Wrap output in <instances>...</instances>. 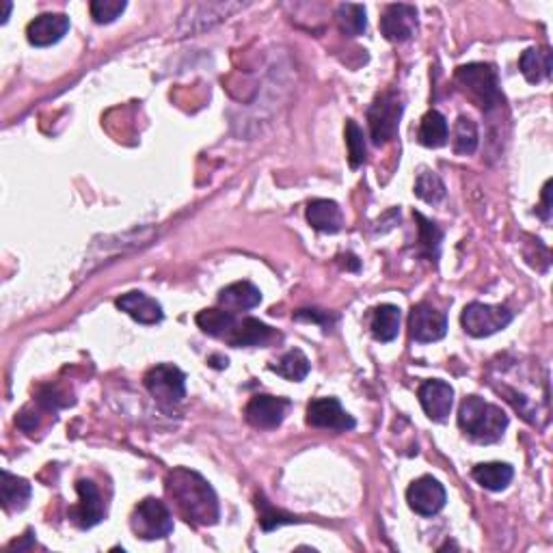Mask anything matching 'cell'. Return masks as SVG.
<instances>
[{
    "instance_id": "obj_1",
    "label": "cell",
    "mask_w": 553,
    "mask_h": 553,
    "mask_svg": "<svg viewBox=\"0 0 553 553\" xmlns=\"http://www.w3.org/2000/svg\"><path fill=\"white\" fill-rule=\"evenodd\" d=\"M166 495L180 515L193 526H215L218 521V499L204 476L190 469H173L165 480Z\"/></svg>"
},
{
    "instance_id": "obj_2",
    "label": "cell",
    "mask_w": 553,
    "mask_h": 553,
    "mask_svg": "<svg viewBox=\"0 0 553 553\" xmlns=\"http://www.w3.org/2000/svg\"><path fill=\"white\" fill-rule=\"evenodd\" d=\"M458 426L478 443H495L508 428V415L498 405H491L478 396H469L460 405Z\"/></svg>"
},
{
    "instance_id": "obj_3",
    "label": "cell",
    "mask_w": 553,
    "mask_h": 553,
    "mask_svg": "<svg viewBox=\"0 0 553 553\" xmlns=\"http://www.w3.org/2000/svg\"><path fill=\"white\" fill-rule=\"evenodd\" d=\"M457 83L463 86L467 96L474 100L484 113H491L504 104V94H501L498 72L493 65L487 63H469L457 69Z\"/></svg>"
},
{
    "instance_id": "obj_4",
    "label": "cell",
    "mask_w": 553,
    "mask_h": 553,
    "mask_svg": "<svg viewBox=\"0 0 553 553\" xmlns=\"http://www.w3.org/2000/svg\"><path fill=\"white\" fill-rule=\"evenodd\" d=\"M130 528L143 540L166 538L173 532V515L165 506V501L146 498L138 501L135 512H132Z\"/></svg>"
},
{
    "instance_id": "obj_5",
    "label": "cell",
    "mask_w": 553,
    "mask_h": 553,
    "mask_svg": "<svg viewBox=\"0 0 553 553\" xmlns=\"http://www.w3.org/2000/svg\"><path fill=\"white\" fill-rule=\"evenodd\" d=\"M512 311L504 305H487V303H469L460 316L463 328L471 337H488L493 333L504 331L510 325Z\"/></svg>"
},
{
    "instance_id": "obj_6",
    "label": "cell",
    "mask_w": 553,
    "mask_h": 553,
    "mask_svg": "<svg viewBox=\"0 0 553 553\" xmlns=\"http://www.w3.org/2000/svg\"><path fill=\"white\" fill-rule=\"evenodd\" d=\"M402 111L405 104L400 102L397 94H383L378 96L367 111V121H370V135L374 146H385L397 135V126H400Z\"/></svg>"
},
{
    "instance_id": "obj_7",
    "label": "cell",
    "mask_w": 553,
    "mask_h": 553,
    "mask_svg": "<svg viewBox=\"0 0 553 553\" xmlns=\"http://www.w3.org/2000/svg\"><path fill=\"white\" fill-rule=\"evenodd\" d=\"M146 387L156 402L163 407H176L186 396V377L180 367L160 363L146 374Z\"/></svg>"
},
{
    "instance_id": "obj_8",
    "label": "cell",
    "mask_w": 553,
    "mask_h": 553,
    "mask_svg": "<svg viewBox=\"0 0 553 553\" xmlns=\"http://www.w3.org/2000/svg\"><path fill=\"white\" fill-rule=\"evenodd\" d=\"M446 499V488L432 476H422L419 480H415L407 491L408 508L417 512L419 517H435L437 512L443 510Z\"/></svg>"
},
{
    "instance_id": "obj_9",
    "label": "cell",
    "mask_w": 553,
    "mask_h": 553,
    "mask_svg": "<svg viewBox=\"0 0 553 553\" xmlns=\"http://www.w3.org/2000/svg\"><path fill=\"white\" fill-rule=\"evenodd\" d=\"M76 491H78V504L67 510L69 521L80 529L96 528L104 518V512H106L104 510L100 491H97V487L91 480H78Z\"/></svg>"
},
{
    "instance_id": "obj_10",
    "label": "cell",
    "mask_w": 553,
    "mask_h": 553,
    "mask_svg": "<svg viewBox=\"0 0 553 553\" xmlns=\"http://www.w3.org/2000/svg\"><path fill=\"white\" fill-rule=\"evenodd\" d=\"M408 328H411V337L419 344L439 342L447 333V318L446 314L437 311L430 305L419 303L411 309L408 316Z\"/></svg>"
},
{
    "instance_id": "obj_11",
    "label": "cell",
    "mask_w": 553,
    "mask_h": 553,
    "mask_svg": "<svg viewBox=\"0 0 553 553\" xmlns=\"http://www.w3.org/2000/svg\"><path fill=\"white\" fill-rule=\"evenodd\" d=\"M290 400H286V397H276V396H253L249 400V405L245 408L246 415V422L251 426H256V428H276V426H281V422L286 419L287 411H290Z\"/></svg>"
},
{
    "instance_id": "obj_12",
    "label": "cell",
    "mask_w": 553,
    "mask_h": 553,
    "mask_svg": "<svg viewBox=\"0 0 553 553\" xmlns=\"http://www.w3.org/2000/svg\"><path fill=\"white\" fill-rule=\"evenodd\" d=\"M307 424L314 428L346 432L355 428V419L344 411L336 397H316L307 407Z\"/></svg>"
},
{
    "instance_id": "obj_13",
    "label": "cell",
    "mask_w": 553,
    "mask_h": 553,
    "mask_svg": "<svg viewBox=\"0 0 553 553\" xmlns=\"http://www.w3.org/2000/svg\"><path fill=\"white\" fill-rule=\"evenodd\" d=\"M417 28V9L413 5H389L380 17V31L389 42H407Z\"/></svg>"
},
{
    "instance_id": "obj_14",
    "label": "cell",
    "mask_w": 553,
    "mask_h": 553,
    "mask_svg": "<svg viewBox=\"0 0 553 553\" xmlns=\"http://www.w3.org/2000/svg\"><path fill=\"white\" fill-rule=\"evenodd\" d=\"M419 402H422L424 413L428 415L432 422H443L447 419L449 411L454 405V389L446 380H426V383L417 391Z\"/></svg>"
},
{
    "instance_id": "obj_15",
    "label": "cell",
    "mask_w": 553,
    "mask_h": 553,
    "mask_svg": "<svg viewBox=\"0 0 553 553\" xmlns=\"http://www.w3.org/2000/svg\"><path fill=\"white\" fill-rule=\"evenodd\" d=\"M69 31V17L65 14H42L28 25L26 37L37 48H45L61 42Z\"/></svg>"
},
{
    "instance_id": "obj_16",
    "label": "cell",
    "mask_w": 553,
    "mask_h": 553,
    "mask_svg": "<svg viewBox=\"0 0 553 553\" xmlns=\"http://www.w3.org/2000/svg\"><path fill=\"white\" fill-rule=\"evenodd\" d=\"M117 307L121 311H126L130 318L141 322V325H156V322L163 320L165 316L160 303L143 292H128L124 294V297H119Z\"/></svg>"
},
{
    "instance_id": "obj_17",
    "label": "cell",
    "mask_w": 553,
    "mask_h": 553,
    "mask_svg": "<svg viewBox=\"0 0 553 553\" xmlns=\"http://www.w3.org/2000/svg\"><path fill=\"white\" fill-rule=\"evenodd\" d=\"M259 303H262V292L249 281H236V284L223 287L221 294H218V305L225 307V311H232V314L249 311L257 307Z\"/></svg>"
},
{
    "instance_id": "obj_18",
    "label": "cell",
    "mask_w": 553,
    "mask_h": 553,
    "mask_svg": "<svg viewBox=\"0 0 553 553\" xmlns=\"http://www.w3.org/2000/svg\"><path fill=\"white\" fill-rule=\"evenodd\" d=\"M273 337L268 325L259 322L257 318H236L234 327L229 328L225 342L232 344L234 348H245V346H262Z\"/></svg>"
},
{
    "instance_id": "obj_19",
    "label": "cell",
    "mask_w": 553,
    "mask_h": 553,
    "mask_svg": "<svg viewBox=\"0 0 553 553\" xmlns=\"http://www.w3.org/2000/svg\"><path fill=\"white\" fill-rule=\"evenodd\" d=\"M307 221L322 234H337L344 225V216L336 201L314 199L307 206Z\"/></svg>"
},
{
    "instance_id": "obj_20",
    "label": "cell",
    "mask_w": 553,
    "mask_h": 553,
    "mask_svg": "<svg viewBox=\"0 0 553 553\" xmlns=\"http://www.w3.org/2000/svg\"><path fill=\"white\" fill-rule=\"evenodd\" d=\"M518 69L528 83L538 85L551 76V52L549 48H528L518 59Z\"/></svg>"
},
{
    "instance_id": "obj_21",
    "label": "cell",
    "mask_w": 553,
    "mask_h": 553,
    "mask_svg": "<svg viewBox=\"0 0 553 553\" xmlns=\"http://www.w3.org/2000/svg\"><path fill=\"white\" fill-rule=\"evenodd\" d=\"M370 328L378 342H394L400 333V309L396 305H378L372 311Z\"/></svg>"
},
{
    "instance_id": "obj_22",
    "label": "cell",
    "mask_w": 553,
    "mask_h": 553,
    "mask_svg": "<svg viewBox=\"0 0 553 553\" xmlns=\"http://www.w3.org/2000/svg\"><path fill=\"white\" fill-rule=\"evenodd\" d=\"M471 476L487 491H504L515 478V469L508 463H482L474 467Z\"/></svg>"
},
{
    "instance_id": "obj_23",
    "label": "cell",
    "mask_w": 553,
    "mask_h": 553,
    "mask_svg": "<svg viewBox=\"0 0 553 553\" xmlns=\"http://www.w3.org/2000/svg\"><path fill=\"white\" fill-rule=\"evenodd\" d=\"M31 484H28L25 478H17L14 474H9L7 469L3 471V482H0V498H3L5 510L14 512L22 510L26 506V501L31 499Z\"/></svg>"
},
{
    "instance_id": "obj_24",
    "label": "cell",
    "mask_w": 553,
    "mask_h": 553,
    "mask_svg": "<svg viewBox=\"0 0 553 553\" xmlns=\"http://www.w3.org/2000/svg\"><path fill=\"white\" fill-rule=\"evenodd\" d=\"M447 121L439 111H428L422 117V124H419L417 132V141L422 143L424 147H443L447 143Z\"/></svg>"
},
{
    "instance_id": "obj_25",
    "label": "cell",
    "mask_w": 553,
    "mask_h": 553,
    "mask_svg": "<svg viewBox=\"0 0 553 553\" xmlns=\"http://www.w3.org/2000/svg\"><path fill=\"white\" fill-rule=\"evenodd\" d=\"M236 314L225 309H204L197 314V327L206 336L225 339L227 337L229 328L234 327Z\"/></svg>"
},
{
    "instance_id": "obj_26",
    "label": "cell",
    "mask_w": 553,
    "mask_h": 553,
    "mask_svg": "<svg viewBox=\"0 0 553 553\" xmlns=\"http://www.w3.org/2000/svg\"><path fill=\"white\" fill-rule=\"evenodd\" d=\"M270 370L279 374V377H284L286 380H292V383H301V380L309 374L311 366L303 350L294 348L290 353L281 357L275 366H270Z\"/></svg>"
},
{
    "instance_id": "obj_27",
    "label": "cell",
    "mask_w": 553,
    "mask_h": 553,
    "mask_svg": "<svg viewBox=\"0 0 553 553\" xmlns=\"http://www.w3.org/2000/svg\"><path fill=\"white\" fill-rule=\"evenodd\" d=\"M337 26L346 37H359L366 33L367 28V17H366V7L363 5H339L337 7Z\"/></svg>"
},
{
    "instance_id": "obj_28",
    "label": "cell",
    "mask_w": 553,
    "mask_h": 553,
    "mask_svg": "<svg viewBox=\"0 0 553 553\" xmlns=\"http://www.w3.org/2000/svg\"><path fill=\"white\" fill-rule=\"evenodd\" d=\"M415 221H417V229H419V253L426 256L432 262H437V257H439V246L443 240V232L439 227H437L435 223L428 221L424 215H419V212H415Z\"/></svg>"
},
{
    "instance_id": "obj_29",
    "label": "cell",
    "mask_w": 553,
    "mask_h": 553,
    "mask_svg": "<svg viewBox=\"0 0 553 553\" xmlns=\"http://www.w3.org/2000/svg\"><path fill=\"white\" fill-rule=\"evenodd\" d=\"M415 195L426 204H439L446 199V184L435 171H424L415 182Z\"/></svg>"
},
{
    "instance_id": "obj_30",
    "label": "cell",
    "mask_w": 553,
    "mask_h": 553,
    "mask_svg": "<svg viewBox=\"0 0 553 553\" xmlns=\"http://www.w3.org/2000/svg\"><path fill=\"white\" fill-rule=\"evenodd\" d=\"M478 149V128L465 115H460L454 126V152L458 156H469Z\"/></svg>"
},
{
    "instance_id": "obj_31",
    "label": "cell",
    "mask_w": 553,
    "mask_h": 553,
    "mask_svg": "<svg viewBox=\"0 0 553 553\" xmlns=\"http://www.w3.org/2000/svg\"><path fill=\"white\" fill-rule=\"evenodd\" d=\"M346 147H348V163L353 169L366 163V138H363V130L357 126V121H346Z\"/></svg>"
},
{
    "instance_id": "obj_32",
    "label": "cell",
    "mask_w": 553,
    "mask_h": 553,
    "mask_svg": "<svg viewBox=\"0 0 553 553\" xmlns=\"http://www.w3.org/2000/svg\"><path fill=\"white\" fill-rule=\"evenodd\" d=\"M256 499H257V508H259V523H262L264 532H273L275 528H281V526H286V523L298 521L294 515H287V512H284V510H276L262 493H259Z\"/></svg>"
},
{
    "instance_id": "obj_33",
    "label": "cell",
    "mask_w": 553,
    "mask_h": 553,
    "mask_svg": "<svg viewBox=\"0 0 553 553\" xmlns=\"http://www.w3.org/2000/svg\"><path fill=\"white\" fill-rule=\"evenodd\" d=\"M126 7H128L126 0H94L91 3V15H94L97 25H111L124 14Z\"/></svg>"
},
{
    "instance_id": "obj_34",
    "label": "cell",
    "mask_w": 553,
    "mask_h": 553,
    "mask_svg": "<svg viewBox=\"0 0 553 553\" xmlns=\"http://www.w3.org/2000/svg\"><path fill=\"white\" fill-rule=\"evenodd\" d=\"M294 320H305V322H318V325L325 327V331L333 327V322L337 318L336 316L327 314V311H318V309H298L297 314H294Z\"/></svg>"
},
{
    "instance_id": "obj_35",
    "label": "cell",
    "mask_w": 553,
    "mask_h": 553,
    "mask_svg": "<svg viewBox=\"0 0 553 553\" xmlns=\"http://www.w3.org/2000/svg\"><path fill=\"white\" fill-rule=\"evenodd\" d=\"M538 215H540V218H543V221H549V218H551V180L547 182L545 188H543V206H540Z\"/></svg>"
},
{
    "instance_id": "obj_36",
    "label": "cell",
    "mask_w": 553,
    "mask_h": 553,
    "mask_svg": "<svg viewBox=\"0 0 553 553\" xmlns=\"http://www.w3.org/2000/svg\"><path fill=\"white\" fill-rule=\"evenodd\" d=\"M9 11H11V3H5V14H3V25L9 20Z\"/></svg>"
}]
</instances>
